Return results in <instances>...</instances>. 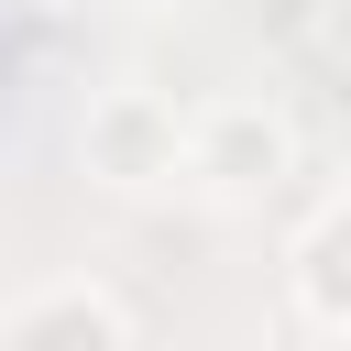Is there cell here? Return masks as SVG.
<instances>
[{
	"instance_id": "obj_1",
	"label": "cell",
	"mask_w": 351,
	"mask_h": 351,
	"mask_svg": "<svg viewBox=\"0 0 351 351\" xmlns=\"http://www.w3.org/2000/svg\"><path fill=\"white\" fill-rule=\"evenodd\" d=\"M77 154H88V176H110V186H176V176H186V110L154 99V88H110V99L88 110Z\"/></svg>"
},
{
	"instance_id": "obj_2",
	"label": "cell",
	"mask_w": 351,
	"mask_h": 351,
	"mask_svg": "<svg viewBox=\"0 0 351 351\" xmlns=\"http://www.w3.org/2000/svg\"><path fill=\"white\" fill-rule=\"evenodd\" d=\"M285 165H296L285 110H263V99H208V110H186V176H208L219 197H252V186H274Z\"/></svg>"
},
{
	"instance_id": "obj_3",
	"label": "cell",
	"mask_w": 351,
	"mask_h": 351,
	"mask_svg": "<svg viewBox=\"0 0 351 351\" xmlns=\"http://www.w3.org/2000/svg\"><path fill=\"white\" fill-rule=\"evenodd\" d=\"M0 351H132V329H121V307L99 296V285H33L11 318H0Z\"/></svg>"
}]
</instances>
